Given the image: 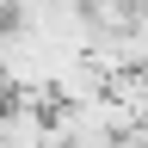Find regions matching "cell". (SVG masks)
<instances>
[{
	"label": "cell",
	"mask_w": 148,
	"mask_h": 148,
	"mask_svg": "<svg viewBox=\"0 0 148 148\" xmlns=\"http://www.w3.org/2000/svg\"><path fill=\"white\" fill-rule=\"evenodd\" d=\"M117 148H148V123H130L123 136H117Z\"/></svg>",
	"instance_id": "6da1fadb"
}]
</instances>
